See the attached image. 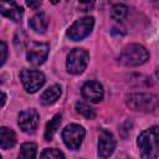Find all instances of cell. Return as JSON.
<instances>
[{
    "label": "cell",
    "instance_id": "1",
    "mask_svg": "<svg viewBox=\"0 0 159 159\" xmlns=\"http://www.w3.org/2000/svg\"><path fill=\"white\" fill-rule=\"evenodd\" d=\"M137 145L143 158H157L159 154V127L152 125L137 138Z\"/></svg>",
    "mask_w": 159,
    "mask_h": 159
},
{
    "label": "cell",
    "instance_id": "2",
    "mask_svg": "<svg viewBox=\"0 0 159 159\" xmlns=\"http://www.w3.org/2000/svg\"><path fill=\"white\" fill-rule=\"evenodd\" d=\"M149 58L148 50L139 45V43H130L127 45L120 55H119V62L127 67H135L145 63Z\"/></svg>",
    "mask_w": 159,
    "mask_h": 159
},
{
    "label": "cell",
    "instance_id": "3",
    "mask_svg": "<svg viewBox=\"0 0 159 159\" xmlns=\"http://www.w3.org/2000/svg\"><path fill=\"white\" fill-rule=\"evenodd\" d=\"M127 106L137 112H154L159 107V98L150 93H130L127 96Z\"/></svg>",
    "mask_w": 159,
    "mask_h": 159
},
{
    "label": "cell",
    "instance_id": "4",
    "mask_svg": "<svg viewBox=\"0 0 159 159\" xmlns=\"http://www.w3.org/2000/svg\"><path fill=\"white\" fill-rule=\"evenodd\" d=\"M89 62V53L84 48H73L67 56L66 67L72 75H81Z\"/></svg>",
    "mask_w": 159,
    "mask_h": 159
},
{
    "label": "cell",
    "instance_id": "5",
    "mask_svg": "<svg viewBox=\"0 0 159 159\" xmlns=\"http://www.w3.org/2000/svg\"><path fill=\"white\" fill-rule=\"evenodd\" d=\"M94 26V19L92 16H84L75 21L67 30V37L72 41H81L87 37Z\"/></svg>",
    "mask_w": 159,
    "mask_h": 159
},
{
    "label": "cell",
    "instance_id": "6",
    "mask_svg": "<svg viewBox=\"0 0 159 159\" xmlns=\"http://www.w3.org/2000/svg\"><path fill=\"white\" fill-rule=\"evenodd\" d=\"M86 135V130L82 125L72 123L65 127V129L62 130V139L63 143L67 148L72 149V150H77L80 149L83 138Z\"/></svg>",
    "mask_w": 159,
    "mask_h": 159
},
{
    "label": "cell",
    "instance_id": "7",
    "mask_svg": "<svg viewBox=\"0 0 159 159\" xmlns=\"http://www.w3.org/2000/svg\"><path fill=\"white\" fill-rule=\"evenodd\" d=\"M20 80L27 93H35L43 86L45 75L37 70H22L20 72Z\"/></svg>",
    "mask_w": 159,
    "mask_h": 159
},
{
    "label": "cell",
    "instance_id": "8",
    "mask_svg": "<svg viewBox=\"0 0 159 159\" xmlns=\"http://www.w3.org/2000/svg\"><path fill=\"white\" fill-rule=\"evenodd\" d=\"M48 51H50V46L48 43L45 42H32L29 46L26 57L27 61L34 65V66H40L42 65L48 56Z\"/></svg>",
    "mask_w": 159,
    "mask_h": 159
},
{
    "label": "cell",
    "instance_id": "9",
    "mask_svg": "<svg viewBox=\"0 0 159 159\" xmlns=\"http://www.w3.org/2000/svg\"><path fill=\"white\" fill-rule=\"evenodd\" d=\"M39 120H40V114L37 113L36 109L30 108L25 109L19 114V120L17 124L20 129L25 133H34L37 127H39Z\"/></svg>",
    "mask_w": 159,
    "mask_h": 159
},
{
    "label": "cell",
    "instance_id": "10",
    "mask_svg": "<svg viewBox=\"0 0 159 159\" xmlns=\"http://www.w3.org/2000/svg\"><path fill=\"white\" fill-rule=\"evenodd\" d=\"M116 149V139L114 135L107 130L103 129L99 134V139H98V157L99 158H108L109 155H112V153Z\"/></svg>",
    "mask_w": 159,
    "mask_h": 159
},
{
    "label": "cell",
    "instance_id": "11",
    "mask_svg": "<svg viewBox=\"0 0 159 159\" xmlns=\"http://www.w3.org/2000/svg\"><path fill=\"white\" fill-rule=\"evenodd\" d=\"M0 10L5 17L12 20L14 22H21L24 11L15 0H0Z\"/></svg>",
    "mask_w": 159,
    "mask_h": 159
},
{
    "label": "cell",
    "instance_id": "12",
    "mask_svg": "<svg viewBox=\"0 0 159 159\" xmlns=\"http://www.w3.org/2000/svg\"><path fill=\"white\" fill-rule=\"evenodd\" d=\"M82 96L84 99L98 103L103 98V86L96 81H88L82 87Z\"/></svg>",
    "mask_w": 159,
    "mask_h": 159
},
{
    "label": "cell",
    "instance_id": "13",
    "mask_svg": "<svg viewBox=\"0 0 159 159\" xmlns=\"http://www.w3.org/2000/svg\"><path fill=\"white\" fill-rule=\"evenodd\" d=\"M61 93H62V89L58 84H52L47 89H45L42 92V94L40 96V102L43 104V106H50V104H53L60 97H61Z\"/></svg>",
    "mask_w": 159,
    "mask_h": 159
},
{
    "label": "cell",
    "instance_id": "14",
    "mask_svg": "<svg viewBox=\"0 0 159 159\" xmlns=\"http://www.w3.org/2000/svg\"><path fill=\"white\" fill-rule=\"evenodd\" d=\"M29 26L37 34H43L47 30L48 26V17L45 12H37L36 15H34L30 21H29Z\"/></svg>",
    "mask_w": 159,
    "mask_h": 159
},
{
    "label": "cell",
    "instance_id": "15",
    "mask_svg": "<svg viewBox=\"0 0 159 159\" xmlns=\"http://www.w3.org/2000/svg\"><path fill=\"white\" fill-rule=\"evenodd\" d=\"M16 143V135L14 130L7 127H1L0 129V147L1 149H10Z\"/></svg>",
    "mask_w": 159,
    "mask_h": 159
},
{
    "label": "cell",
    "instance_id": "16",
    "mask_svg": "<svg viewBox=\"0 0 159 159\" xmlns=\"http://www.w3.org/2000/svg\"><path fill=\"white\" fill-rule=\"evenodd\" d=\"M62 122V116L61 114H56L52 119H50V122L46 124V129H45V140H52L55 133L57 132V129L60 128Z\"/></svg>",
    "mask_w": 159,
    "mask_h": 159
},
{
    "label": "cell",
    "instance_id": "17",
    "mask_svg": "<svg viewBox=\"0 0 159 159\" xmlns=\"http://www.w3.org/2000/svg\"><path fill=\"white\" fill-rule=\"evenodd\" d=\"M36 153H37V145H36V143L29 142V143H24L21 145L19 157L21 159H34V158H36Z\"/></svg>",
    "mask_w": 159,
    "mask_h": 159
},
{
    "label": "cell",
    "instance_id": "18",
    "mask_svg": "<svg viewBox=\"0 0 159 159\" xmlns=\"http://www.w3.org/2000/svg\"><path fill=\"white\" fill-rule=\"evenodd\" d=\"M128 16V7L124 4H116L111 10V17L114 21L122 22Z\"/></svg>",
    "mask_w": 159,
    "mask_h": 159
},
{
    "label": "cell",
    "instance_id": "19",
    "mask_svg": "<svg viewBox=\"0 0 159 159\" xmlns=\"http://www.w3.org/2000/svg\"><path fill=\"white\" fill-rule=\"evenodd\" d=\"M75 109L78 114L83 116L86 119H93L96 117V112L92 107H89L87 103H83V102H77L76 106H75Z\"/></svg>",
    "mask_w": 159,
    "mask_h": 159
},
{
    "label": "cell",
    "instance_id": "20",
    "mask_svg": "<svg viewBox=\"0 0 159 159\" xmlns=\"http://www.w3.org/2000/svg\"><path fill=\"white\" fill-rule=\"evenodd\" d=\"M40 157L41 158H48V159H63L65 158V154L61 152V150H58V149H55V148H47V149H45L41 154H40Z\"/></svg>",
    "mask_w": 159,
    "mask_h": 159
},
{
    "label": "cell",
    "instance_id": "21",
    "mask_svg": "<svg viewBox=\"0 0 159 159\" xmlns=\"http://www.w3.org/2000/svg\"><path fill=\"white\" fill-rule=\"evenodd\" d=\"M96 4V0H78V5H80V9L82 11H88L91 10Z\"/></svg>",
    "mask_w": 159,
    "mask_h": 159
},
{
    "label": "cell",
    "instance_id": "22",
    "mask_svg": "<svg viewBox=\"0 0 159 159\" xmlns=\"http://www.w3.org/2000/svg\"><path fill=\"white\" fill-rule=\"evenodd\" d=\"M26 5L32 10H37L42 5V0H26Z\"/></svg>",
    "mask_w": 159,
    "mask_h": 159
},
{
    "label": "cell",
    "instance_id": "23",
    "mask_svg": "<svg viewBox=\"0 0 159 159\" xmlns=\"http://www.w3.org/2000/svg\"><path fill=\"white\" fill-rule=\"evenodd\" d=\"M0 48H1V53H2V56H1V66H2L6 61V57H7V47H6V43L4 41L0 42Z\"/></svg>",
    "mask_w": 159,
    "mask_h": 159
},
{
    "label": "cell",
    "instance_id": "24",
    "mask_svg": "<svg viewBox=\"0 0 159 159\" xmlns=\"http://www.w3.org/2000/svg\"><path fill=\"white\" fill-rule=\"evenodd\" d=\"M1 96H2V99H1V107H4V104H5V101H6V96H5V93H2Z\"/></svg>",
    "mask_w": 159,
    "mask_h": 159
},
{
    "label": "cell",
    "instance_id": "25",
    "mask_svg": "<svg viewBox=\"0 0 159 159\" xmlns=\"http://www.w3.org/2000/svg\"><path fill=\"white\" fill-rule=\"evenodd\" d=\"M152 2L157 9H159V0H152Z\"/></svg>",
    "mask_w": 159,
    "mask_h": 159
},
{
    "label": "cell",
    "instance_id": "26",
    "mask_svg": "<svg viewBox=\"0 0 159 159\" xmlns=\"http://www.w3.org/2000/svg\"><path fill=\"white\" fill-rule=\"evenodd\" d=\"M52 4H57V2H60V0H50Z\"/></svg>",
    "mask_w": 159,
    "mask_h": 159
}]
</instances>
